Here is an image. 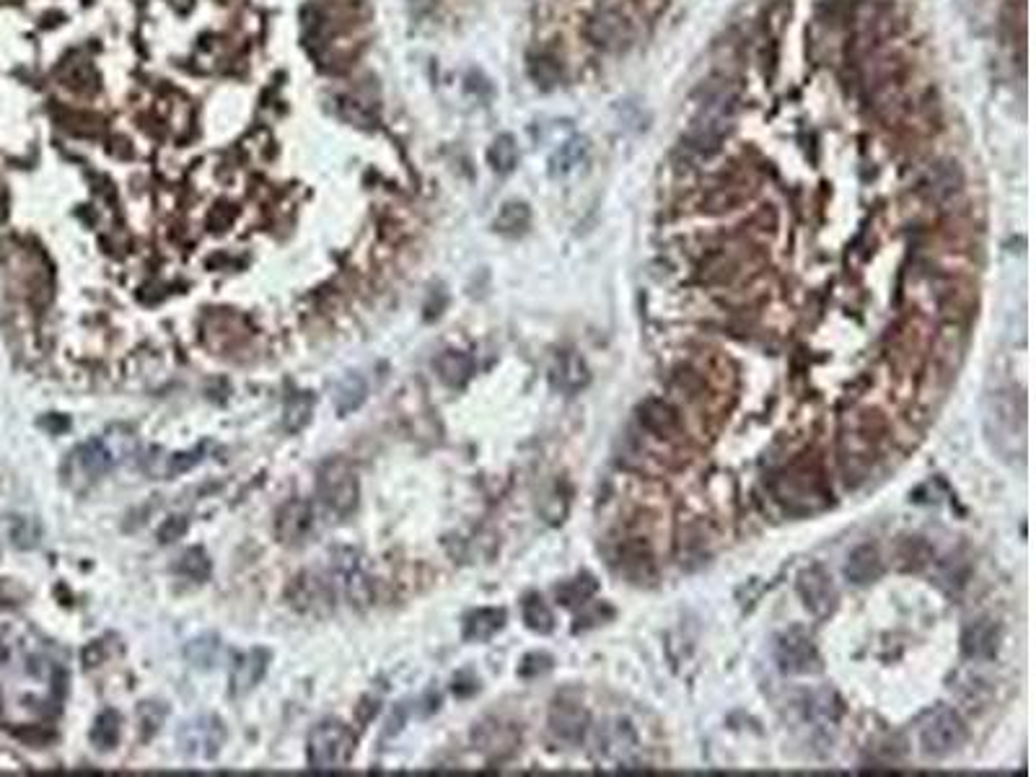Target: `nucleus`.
<instances>
[{"label": "nucleus", "instance_id": "nucleus-1", "mask_svg": "<svg viewBox=\"0 0 1036 777\" xmlns=\"http://www.w3.org/2000/svg\"><path fill=\"white\" fill-rule=\"evenodd\" d=\"M353 749L355 736L348 726H342L337 721L319 723L309 733V746H306L309 767L324 772L342 770L350 762V757H353Z\"/></svg>", "mask_w": 1036, "mask_h": 777}, {"label": "nucleus", "instance_id": "nucleus-2", "mask_svg": "<svg viewBox=\"0 0 1036 777\" xmlns=\"http://www.w3.org/2000/svg\"><path fill=\"white\" fill-rule=\"evenodd\" d=\"M319 498L324 506L335 516L345 518L358 508L361 500V487H358V474L345 459H329L319 469V482H316Z\"/></svg>", "mask_w": 1036, "mask_h": 777}, {"label": "nucleus", "instance_id": "nucleus-3", "mask_svg": "<svg viewBox=\"0 0 1036 777\" xmlns=\"http://www.w3.org/2000/svg\"><path fill=\"white\" fill-rule=\"evenodd\" d=\"M122 451L117 446V438H94V441L83 443L78 446L68 459V467H65V474H68L70 485H89L91 480L102 477L104 472L114 467V464L122 459Z\"/></svg>", "mask_w": 1036, "mask_h": 777}, {"label": "nucleus", "instance_id": "nucleus-4", "mask_svg": "<svg viewBox=\"0 0 1036 777\" xmlns=\"http://www.w3.org/2000/svg\"><path fill=\"white\" fill-rule=\"evenodd\" d=\"M969 731L967 723L961 721L956 710L941 708L935 710L923 728H920V749L925 757L943 759L948 754L959 752L961 746L967 744Z\"/></svg>", "mask_w": 1036, "mask_h": 777}, {"label": "nucleus", "instance_id": "nucleus-5", "mask_svg": "<svg viewBox=\"0 0 1036 777\" xmlns=\"http://www.w3.org/2000/svg\"><path fill=\"white\" fill-rule=\"evenodd\" d=\"M777 666L783 674H819L822 671V656L816 651L814 640L803 627H790L775 643Z\"/></svg>", "mask_w": 1036, "mask_h": 777}, {"label": "nucleus", "instance_id": "nucleus-6", "mask_svg": "<svg viewBox=\"0 0 1036 777\" xmlns=\"http://www.w3.org/2000/svg\"><path fill=\"white\" fill-rule=\"evenodd\" d=\"M796 591L801 596L803 607L814 614L816 620H827L837 609V588H834L832 575L822 565H809L803 568L796 578Z\"/></svg>", "mask_w": 1036, "mask_h": 777}, {"label": "nucleus", "instance_id": "nucleus-7", "mask_svg": "<svg viewBox=\"0 0 1036 777\" xmlns=\"http://www.w3.org/2000/svg\"><path fill=\"white\" fill-rule=\"evenodd\" d=\"M223 741H226V728L213 715H200L195 721H187L177 733L179 749L192 759H213L221 752Z\"/></svg>", "mask_w": 1036, "mask_h": 777}, {"label": "nucleus", "instance_id": "nucleus-8", "mask_svg": "<svg viewBox=\"0 0 1036 777\" xmlns=\"http://www.w3.org/2000/svg\"><path fill=\"white\" fill-rule=\"evenodd\" d=\"M332 570H335L340 588L355 607H366L368 601L373 599V588L363 557L355 550H337L332 555Z\"/></svg>", "mask_w": 1036, "mask_h": 777}, {"label": "nucleus", "instance_id": "nucleus-9", "mask_svg": "<svg viewBox=\"0 0 1036 777\" xmlns=\"http://www.w3.org/2000/svg\"><path fill=\"white\" fill-rule=\"evenodd\" d=\"M583 32H586L588 42L594 47H599L601 52L622 50L632 37L630 24L625 21V16L612 11V8H604V11H599L596 16H591V19L586 21V29H583Z\"/></svg>", "mask_w": 1036, "mask_h": 777}, {"label": "nucleus", "instance_id": "nucleus-10", "mask_svg": "<svg viewBox=\"0 0 1036 777\" xmlns=\"http://www.w3.org/2000/svg\"><path fill=\"white\" fill-rule=\"evenodd\" d=\"M1000 640H1003V630L998 622L977 620L961 635V653L969 661H992L1000 653Z\"/></svg>", "mask_w": 1036, "mask_h": 777}, {"label": "nucleus", "instance_id": "nucleus-11", "mask_svg": "<svg viewBox=\"0 0 1036 777\" xmlns=\"http://www.w3.org/2000/svg\"><path fill=\"white\" fill-rule=\"evenodd\" d=\"M961 190V171L959 166L951 164V161H938V164H930L928 169L920 174V182H917V192L928 200V203H943L951 195Z\"/></svg>", "mask_w": 1036, "mask_h": 777}, {"label": "nucleus", "instance_id": "nucleus-12", "mask_svg": "<svg viewBox=\"0 0 1036 777\" xmlns=\"http://www.w3.org/2000/svg\"><path fill=\"white\" fill-rule=\"evenodd\" d=\"M550 381L557 392L568 394V397H575L581 394L588 384H591V373H588L586 361L575 350H565L555 358V366H552Z\"/></svg>", "mask_w": 1036, "mask_h": 777}, {"label": "nucleus", "instance_id": "nucleus-13", "mask_svg": "<svg viewBox=\"0 0 1036 777\" xmlns=\"http://www.w3.org/2000/svg\"><path fill=\"white\" fill-rule=\"evenodd\" d=\"M311 524H314V513H311L309 503L301 498H293L280 508L278 521H275V531H278L280 542L301 544L309 537Z\"/></svg>", "mask_w": 1036, "mask_h": 777}, {"label": "nucleus", "instance_id": "nucleus-14", "mask_svg": "<svg viewBox=\"0 0 1036 777\" xmlns=\"http://www.w3.org/2000/svg\"><path fill=\"white\" fill-rule=\"evenodd\" d=\"M267 664H270V651H265V648H252L249 653L236 658L234 669H231V695H249L267 674Z\"/></svg>", "mask_w": 1036, "mask_h": 777}, {"label": "nucleus", "instance_id": "nucleus-15", "mask_svg": "<svg viewBox=\"0 0 1036 777\" xmlns=\"http://www.w3.org/2000/svg\"><path fill=\"white\" fill-rule=\"evenodd\" d=\"M550 728L565 744H581L588 731V713L578 702H557L550 713Z\"/></svg>", "mask_w": 1036, "mask_h": 777}, {"label": "nucleus", "instance_id": "nucleus-16", "mask_svg": "<svg viewBox=\"0 0 1036 777\" xmlns=\"http://www.w3.org/2000/svg\"><path fill=\"white\" fill-rule=\"evenodd\" d=\"M884 575V560L873 544H860L850 552L845 563V578L853 586H868V583L879 581Z\"/></svg>", "mask_w": 1036, "mask_h": 777}, {"label": "nucleus", "instance_id": "nucleus-17", "mask_svg": "<svg viewBox=\"0 0 1036 777\" xmlns=\"http://www.w3.org/2000/svg\"><path fill=\"white\" fill-rule=\"evenodd\" d=\"M506 627V609H477L464 620V640L469 643H487Z\"/></svg>", "mask_w": 1036, "mask_h": 777}, {"label": "nucleus", "instance_id": "nucleus-18", "mask_svg": "<svg viewBox=\"0 0 1036 777\" xmlns=\"http://www.w3.org/2000/svg\"><path fill=\"white\" fill-rule=\"evenodd\" d=\"M436 371L441 376L443 384L454 386V389H462L474 373V361L469 353H462V350H446V353L438 355Z\"/></svg>", "mask_w": 1036, "mask_h": 777}, {"label": "nucleus", "instance_id": "nucleus-19", "mask_svg": "<svg viewBox=\"0 0 1036 777\" xmlns=\"http://www.w3.org/2000/svg\"><path fill=\"white\" fill-rule=\"evenodd\" d=\"M640 423L658 438H669L671 433L679 428L674 407L661 402V399H648V402L640 407Z\"/></svg>", "mask_w": 1036, "mask_h": 777}, {"label": "nucleus", "instance_id": "nucleus-20", "mask_svg": "<svg viewBox=\"0 0 1036 777\" xmlns=\"http://www.w3.org/2000/svg\"><path fill=\"white\" fill-rule=\"evenodd\" d=\"M366 397H368V384L361 373H348V376H342V379L337 381L335 407L340 415H350V412L358 410V407L366 402Z\"/></svg>", "mask_w": 1036, "mask_h": 777}, {"label": "nucleus", "instance_id": "nucleus-21", "mask_svg": "<svg viewBox=\"0 0 1036 777\" xmlns=\"http://www.w3.org/2000/svg\"><path fill=\"white\" fill-rule=\"evenodd\" d=\"M311 412H314V394L309 392H296L285 399L283 407V428L288 433H298L304 430L311 420Z\"/></svg>", "mask_w": 1036, "mask_h": 777}, {"label": "nucleus", "instance_id": "nucleus-22", "mask_svg": "<svg viewBox=\"0 0 1036 777\" xmlns=\"http://www.w3.org/2000/svg\"><path fill=\"white\" fill-rule=\"evenodd\" d=\"M521 612H524V622L531 632H539V635H550L555 630V614L547 607V601L539 594H529L521 604Z\"/></svg>", "mask_w": 1036, "mask_h": 777}, {"label": "nucleus", "instance_id": "nucleus-23", "mask_svg": "<svg viewBox=\"0 0 1036 777\" xmlns=\"http://www.w3.org/2000/svg\"><path fill=\"white\" fill-rule=\"evenodd\" d=\"M599 591V583H596L594 575H578L573 581H565L563 586H557V601L563 607H583L591 596Z\"/></svg>", "mask_w": 1036, "mask_h": 777}, {"label": "nucleus", "instance_id": "nucleus-24", "mask_svg": "<svg viewBox=\"0 0 1036 777\" xmlns=\"http://www.w3.org/2000/svg\"><path fill=\"white\" fill-rule=\"evenodd\" d=\"M120 715L114 710H104L99 718H96L94 728H91V741L99 752H112L117 741H120Z\"/></svg>", "mask_w": 1036, "mask_h": 777}, {"label": "nucleus", "instance_id": "nucleus-25", "mask_svg": "<svg viewBox=\"0 0 1036 777\" xmlns=\"http://www.w3.org/2000/svg\"><path fill=\"white\" fill-rule=\"evenodd\" d=\"M529 221H531L529 205L506 203L503 205V210L498 213V218H495V231H500V234H506V236H518V234H524L526 228H529Z\"/></svg>", "mask_w": 1036, "mask_h": 777}, {"label": "nucleus", "instance_id": "nucleus-26", "mask_svg": "<svg viewBox=\"0 0 1036 777\" xmlns=\"http://www.w3.org/2000/svg\"><path fill=\"white\" fill-rule=\"evenodd\" d=\"M184 656L197 669H213L218 656H221V640L215 635H203V638L192 640L187 648H184Z\"/></svg>", "mask_w": 1036, "mask_h": 777}, {"label": "nucleus", "instance_id": "nucleus-27", "mask_svg": "<svg viewBox=\"0 0 1036 777\" xmlns=\"http://www.w3.org/2000/svg\"><path fill=\"white\" fill-rule=\"evenodd\" d=\"M174 570H177L179 575H184V578H190V581L203 583L210 578V570H213V565H210L205 550H200V547H190V550L182 552V557H179V563L174 565Z\"/></svg>", "mask_w": 1036, "mask_h": 777}, {"label": "nucleus", "instance_id": "nucleus-28", "mask_svg": "<svg viewBox=\"0 0 1036 777\" xmlns=\"http://www.w3.org/2000/svg\"><path fill=\"white\" fill-rule=\"evenodd\" d=\"M487 161H490V166H493L498 174H508V171L516 169L518 146L516 140H513V135H500V138H495V143L490 146V151H487Z\"/></svg>", "mask_w": 1036, "mask_h": 777}, {"label": "nucleus", "instance_id": "nucleus-29", "mask_svg": "<svg viewBox=\"0 0 1036 777\" xmlns=\"http://www.w3.org/2000/svg\"><path fill=\"white\" fill-rule=\"evenodd\" d=\"M529 76L542 86V89H555L560 78H563V70L557 65L555 57L550 55H539L529 63Z\"/></svg>", "mask_w": 1036, "mask_h": 777}, {"label": "nucleus", "instance_id": "nucleus-30", "mask_svg": "<svg viewBox=\"0 0 1036 777\" xmlns=\"http://www.w3.org/2000/svg\"><path fill=\"white\" fill-rule=\"evenodd\" d=\"M8 537H11V544H16L21 550H29V547H34V544L39 542V524L34 518L13 516Z\"/></svg>", "mask_w": 1036, "mask_h": 777}, {"label": "nucleus", "instance_id": "nucleus-31", "mask_svg": "<svg viewBox=\"0 0 1036 777\" xmlns=\"http://www.w3.org/2000/svg\"><path fill=\"white\" fill-rule=\"evenodd\" d=\"M164 718H166L164 705H156V702H143V705L138 708V723H140V728H143V739H151L153 733L161 728Z\"/></svg>", "mask_w": 1036, "mask_h": 777}, {"label": "nucleus", "instance_id": "nucleus-32", "mask_svg": "<svg viewBox=\"0 0 1036 777\" xmlns=\"http://www.w3.org/2000/svg\"><path fill=\"white\" fill-rule=\"evenodd\" d=\"M552 656H547V653H529V656L521 661V666H518V676H524V679H537V676L547 674V671L552 669Z\"/></svg>", "mask_w": 1036, "mask_h": 777}, {"label": "nucleus", "instance_id": "nucleus-33", "mask_svg": "<svg viewBox=\"0 0 1036 777\" xmlns=\"http://www.w3.org/2000/svg\"><path fill=\"white\" fill-rule=\"evenodd\" d=\"M583 156V143H568V146L560 148V153H557L555 158H552V174H563V171H568L570 166H575L578 161H581Z\"/></svg>", "mask_w": 1036, "mask_h": 777}, {"label": "nucleus", "instance_id": "nucleus-34", "mask_svg": "<svg viewBox=\"0 0 1036 777\" xmlns=\"http://www.w3.org/2000/svg\"><path fill=\"white\" fill-rule=\"evenodd\" d=\"M203 451L205 449H200V446H197V449L190 451V454H174L169 459V467H166L164 474H166V477H174V474L187 472V469H192V467H195V464L203 462Z\"/></svg>", "mask_w": 1036, "mask_h": 777}, {"label": "nucleus", "instance_id": "nucleus-35", "mask_svg": "<svg viewBox=\"0 0 1036 777\" xmlns=\"http://www.w3.org/2000/svg\"><path fill=\"white\" fill-rule=\"evenodd\" d=\"M184 531H187V518L169 516L164 524L158 526V539H161L164 544H171V542H177L179 537H184Z\"/></svg>", "mask_w": 1036, "mask_h": 777}]
</instances>
